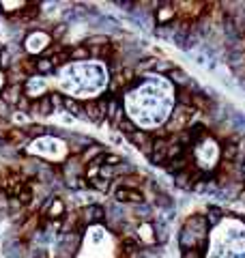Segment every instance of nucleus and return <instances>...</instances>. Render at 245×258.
Segmentation results:
<instances>
[{"label":"nucleus","instance_id":"18","mask_svg":"<svg viewBox=\"0 0 245 258\" xmlns=\"http://www.w3.org/2000/svg\"><path fill=\"white\" fill-rule=\"evenodd\" d=\"M206 222H208V226H220L222 222H224V218H226V211L222 209V206H215V204H208L206 206Z\"/></svg>","mask_w":245,"mask_h":258},{"label":"nucleus","instance_id":"2","mask_svg":"<svg viewBox=\"0 0 245 258\" xmlns=\"http://www.w3.org/2000/svg\"><path fill=\"white\" fill-rule=\"evenodd\" d=\"M24 153L32 155V157H46L52 162H62L69 157V144L67 140L58 138V136H41L28 142V146L24 148Z\"/></svg>","mask_w":245,"mask_h":258},{"label":"nucleus","instance_id":"9","mask_svg":"<svg viewBox=\"0 0 245 258\" xmlns=\"http://www.w3.org/2000/svg\"><path fill=\"white\" fill-rule=\"evenodd\" d=\"M136 236H138V241H140L142 248H155L157 246L153 222H142V224L136 226Z\"/></svg>","mask_w":245,"mask_h":258},{"label":"nucleus","instance_id":"10","mask_svg":"<svg viewBox=\"0 0 245 258\" xmlns=\"http://www.w3.org/2000/svg\"><path fill=\"white\" fill-rule=\"evenodd\" d=\"M153 18H155V26H168V24H172V22L178 18L174 2H162V6L155 11Z\"/></svg>","mask_w":245,"mask_h":258},{"label":"nucleus","instance_id":"5","mask_svg":"<svg viewBox=\"0 0 245 258\" xmlns=\"http://www.w3.org/2000/svg\"><path fill=\"white\" fill-rule=\"evenodd\" d=\"M181 228L194 232L200 241H208V230H211V226H208L204 213H192V215H187L185 222L181 224Z\"/></svg>","mask_w":245,"mask_h":258},{"label":"nucleus","instance_id":"23","mask_svg":"<svg viewBox=\"0 0 245 258\" xmlns=\"http://www.w3.org/2000/svg\"><path fill=\"white\" fill-rule=\"evenodd\" d=\"M136 129H138V127H136V125H134V120L125 116V118H122V120H120V123H118V127H116V132H118V134H122V136H129V134H134V132H136Z\"/></svg>","mask_w":245,"mask_h":258},{"label":"nucleus","instance_id":"25","mask_svg":"<svg viewBox=\"0 0 245 258\" xmlns=\"http://www.w3.org/2000/svg\"><path fill=\"white\" fill-rule=\"evenodd\" d=\"M48 95H50V102H52L54 112L62 110V102H64V95H62V92H48Z\"/></svg>","mask_w":245,"mask_h":258},{"label":"nucleus","instance_id":"29","mask_svg":"<svg viewBox=\"0 0 245 258\" xmlns=\"http://www.w3.org/2000/svg\"><path fill=\"white\" fill-rule=\"evenodd\" d=\"M9 114H11V106L6 104L2 97H0V118H6Z\"/></svg>","mask_w":245,"mask_h":258},{"label":"nucleus","instance_id":"7","mask_svg":"<svg viewBox=\"0 0 245 258\" xmlns=\"http://www.w3.org/2000/svg\"><path fill=\"white\" fill-rule=\"evenodd\" d=\"M24 95L30 99V102H37V99L46 97L48 95V78H43L39 74L28 78L24 82Z\"/></svg>","mask_w":245,"mask_h":258},{"label":"nucleus","instance_id":"1","mask_svg":"<svg viewBox=\"0 0 245 258\" xmlns=\"http://www.w3.org/2000/svg\"><path fill=\"white\" fill-rule=\"evenodd\" d=\"M110 74H108L106 62L86 60V62H69L64 67L56 69V86L64 97L78 99V102H88L99 99V95L108 88Z\"/></svg>","mask_w":245,"mask_h":258},{"label":"nucleus","instance_id":"20","mask_svg":"<svg viewBox=\"0 0 245 258\" xmlns=\"http://www.w3.org/2000/svg\"><path fill=\"white\" fill-rule=\"evenodd\" d=\"M88 190H92L95 194H110L112 181H106V178L97 176V178H92V181H88Z\"/></svg>","mask_w":245,"mask_h":258},{"label":"nucleus","instance_id":"17","mask_svg":"<svg viewBox=\"0 0 245 258\" xmlns=\"http://www.w3.org/2000/svg\"><path fill=\"white\" fill-rule=\"evenodd\" d=\"M166 78H168L170 84L174 86V88H185V84L190 82V78H192V76L187 74L185 69H181V67H174V69H172V71H170V74L166 76Z\"/></svg>","mask_w":245,"mask_h":258},{"label":"nucleus","instance_id":"21","mask_svg":"<svg viewBox=\"0 0 245 258\" xmlns=\"http://www.w3.org/2000/svg\"><path fill=\"white\" fill-rule=\"evenodd\" d=\"M56 71V67H54V62L50 60V58H46V56H41V58H37V74L39 76H43V78H50Z\"/></svg>","mask_w":245,"mask_h":258},{"label":"nucleus","instance_id":"28","mask_svg":"<svg viewBox=\"0 0 245 258\" xmlns=\"http://www.w3.org/2000/svg\"><path fill=\"white\" fill-rule=\"evenodd\" d=\"M192 56H194V62H196L198 67H206V62H208V56H206V54H202V52L194 54V52H192Z\"/></svg>","mask_w":245,"mask_h":258},{"label":"nucleus","instance_id":"30","mask_svg":"<svg viewBox=\"0 0 245 258\" xmlns=\"http://www.w3.org/2000/svg\"><path fill=\"white\" fill-rule=\"evenodd\" d=\"M122 140H125V136H122V134H118V132L110 134V142H114V144H122Z\"/></svg>","mask_w":245,"mask_h":258},{"label":"nucleus","instance_id":"27","mask_svg":"<svg viewBox=\"0 0 245 258\" xmlns=\"http://www.w3.org/2000/svg\"><path fill=\"white\" fill-rule=\"evenodd\" d=\"M181 258H204V250L200 248H192V250H183Z\"/></svg>","mask_w":245,"mask_h":258},{"label":"nucleus","instance_id":"26","mask_svg":"<svg viewBox=\"0 0 245 258\" xmlns=\"http://www.w3.org/2000/svg\"><path fill=\"white\" fill-rule=\"evenodd\" d=\"M28 2H22V0H18V2H0V6H2V11L4 13H11V11H20V9H24Z\"/></svg>","mask_w":245,"mask_h":258},{"label":"nucleus","instance_id":"13","mask_svg":"<svg viewBox=\"0 0 245 258\" xmlns=\"http://www.w3.org/2000/svg\"><path fill=\"white\" fill-rule=\"evenodd\" d=\"M125 140L129 142V144H134L138 150H142V148H146V146L153 144V134H150V132H144V129H136L134 134L125 136Z\"/></svg>","mask_w":245,"mask_h":258},{"label":"nucleus","instance_id":"11","mask_svg":"<svg viewBox=\"0 0 245 258\" xmlns=\"http://www.w3.org/2000/svg\"><path fill=\"white\" fill-rule=\"evenodd\" d=\"M28 112H30L32 116H37V118H48V116H52V114H54V108H52V102H50V95L37 99V102H32V104H30V110H28Z\"/></svg>","mask_w":245,"mask_h":258},{"label":"nucleus","instance_id":"34","mask_svg":"<svg viewBox=\"0 0 245 258\" xmlns=\"http://www.w3.org/2000/svg\"><path fill=\"white\" fill-rule=\"evenodd\" d=\"M241 170H243V178H245V164H243V166H241Z\"/></svg>","mask_w":245,"mask_h":258},{"label":"nucleus","instance_id":"15","mask_svg":"<svg viewBox=\"0 0 245 258\" xmlns=\"http://www.w3.org/2000/svg\"><path fill=\"white\" fill-rule=\"evenodd\" d=\"M174 178V188L181 190V192H194V178H192V170L187 168L183 172H178V174L172 176Z\"/></svg>","mask_w":245,"mask_h":258},{"label":"nucleus","instance_id":"24","mask_svg":"<svg viewBox=\"0 0 245 258\" xmlns=\"http://www.w3.org/2000/svg\"><path fill=\"white\" fill-rule=\"evenodd\" d=\"M122 160L125 157L118 155V153H104V166H118V164H122Z\"/></svg>","mask_w":245,"mask_h":258},{"label":"nucleus","instance_id":"31","mask_svg":"<svg viewBox=\"0 0 245 258\" xmlns=\"http://www.w3.org/2000/svg\"><path fill=\"white\" fill-rule=\"evenodd\" d=\"M239 32H241V37L245 39V22H243V24H241V28H239Z\"/></svg>","mask_w":245,"mask_h":258},{"label":"nucleus","instance_id":"3","mask_svg":"<svg viewBox=\"0 0 245 258\" xmlns=\"http://www.w3.org/2000/svg\"><path fill=\"white\" fill-rule=\"evenodd\" d=\"M52 43H54V39H52V34H50V32H46V30H32V32L26 34L22 48H24V52L30 54V56H39V54L43 56V54H46V50L52 46Z\"/></svg>","mask_w":245,"mask_h":258},{"label":"nucleus","instance_id":"14","mask_svg":"<svg viewBox=\"0 0 245 258\" xmlns=\"http://www.w3.org/2000/svg\"><path fill=\"white\" fill-rule=\"evenodd\" d=\"M22 95H24V84H6L2 88V92H0V97H2L13 110H16V106L22 99Z\"/></svg>","mask_w":245,"mask_h":258},{"label":"nucleus","instance_id":"6","mask_svg":"<svg viewBox=\"0 0 245 258\" xmlns=\"http://www.w3.org/2000/svg\"><path fill=\"white\" fill-rule=\"evenodd\" d=\"M112 194V200L114 202H118V204H129V206H134V204H142V202H146V196L140 192V190H127V188H112L110 190Z\"/></svg>","mask_w":245,"mask_h":258},{"label":"nucleus","instance_id":"19","mask_svg":"<svg viewBox=\"0 0 245 258\" xmlns=\"http://www.w3.org/2000/svg\"><path fill=\"white\" fill-rule=\"evenodd\" d=\"M86 60H90V50L84 43L71 46V62H86Z\"/></svg>","mask_w":245,"mask_h":258},{"label":"nucleus","instance_id":"32","mask_svg":"<svg viewBox=\"0 0 245 258\" xmlns=\"http://www.w3.org/2000/svg\"><path fill=\"white\" fill-rule=\"evenodd\" d=\"M0 88H4V76H2V71H0Z\"/></svg>","mask_w":245,"mask_h":258},{"label":"nucleus","instance_id":"8","mask_svg":"<svg viewBox=\"0 0 245 258\" xmlns=\"http://www.w3.org/2000/svg\"><path fill=\"white\" fill-rule=\"evenodd\" d=\"M64 213H67V204L58 196H50L46 206H41V211H39V215L46 220H62Z\"/></svg>","mask_w":245,"mask_h":258},{"label":"nucleus","instance_id":"22","mask_svg":"<svg viewBox=\"0 0 245 258\" xmlns=\"http://www.w3.org/2000/svg\"><path fill=\"white\" fill-rule=\"evenodd\" d=\"M174 67H176V64L172 62L170 58H157V62H155V71H153V74H155V76L166 78V76H168Z\"/></svg>","mask_w":245,"mask_h":258},{"label":"nucleus","instance_id":"12","mask_svg":"<svg viewBox=\"0 0 245 258\" xmlns=\"http://www.w3.org/2000/svg\"><path fill=\"white\" fill-rule=\"evenodd\" d=\"M155 206L150 202H142V204H134L132 206V220H138V224L142 222H153L155 220Z\"/></svg>","mask_w":245,"mask_h":258},{"label":"nucleus","instance_id":"16","mask_svg":"<svg viewBox=\"0 0 245 258\" xmlns=\"http://www.w3.org/2000/svg\"><path fill=\"white\" fill-rule=\"evenodd\" d=\"M62 110L69 114V116L74 118H84V106L82 102H78V99H71V97H64L62 102ZM86 120V118H84Z\"/></svg>","mask_w":245,"mask_h":258},{"label":"nucleus","instance_id":"4","mask_svg":"<svg viewBox=\"0 0 245 258\" xmlns=\"http://www.w3.org/2000/svg\"><path fill=\"white\" fill-rule=\"evenodd\" d=\"M84 106V118L92 125H104L108 118V95L99 97V99H88L82 102Z\"/></svg>","mask_w":245,"mask_h":258},{"label":"nucleus","instance_id":"33","mask_svg":"<svg viewBox=\"0 0 245 258\" xmlns=\"http://www.w3.org/2000/svg\"><path fill=\"white\" fill-rule=\"evenodd\" d=\"M4 48H6V46H4V43H2V41H0V52H2V50H4Z\"/></svg>","mask_w":245,"mask_h":258}]
</instances>
